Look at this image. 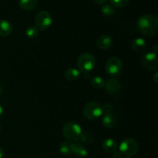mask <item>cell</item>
I'll return each instance as SVG.
<instances>
[{
	"label": "cell",
	"instance_id": "27",
	"mask_svg": "<svg viewBox=\"0 0 158 158\" xmlns=\"http://www.w3.org/2000/svg\"><path fill=\"white\" fill-rule=\"evenodd\" d=\"M93 1H94L95 3H97V4L103 5V4H104L105 2H107V0H93Z\"/></svg>",
	"mask_w": 158,
	"mask_h": 158
},
{
	"label": "cell",
	"instance_id": "26",
	"mask_svg": "<svg viewBox=\"0 0 158 158\" xmlns=\"http://www.w3.org/2000/svg\"><path fill=\"white\" fill-rule=\"evenodd\" d=\"M152 78H153V80H154V81L156 83H157V82H158L157 81V80H158V72L157 71H156V72L153 74Z\"/></svg>",
	"mask_w": 158,
	"mask_h": 158
},
{
	"label": "cell",
	"instance_id": "19",
	"mask_svg": "<svg viewBox=\"0 0 158 158\" xmlns=\"http://www.w3.org/2000/svg\"><path fill=\"white\" fill-rule=\"evenodd\" d=\"M74 154L79 158H85L88 155V151L83 145L75 144V151Z\"/></svg>",
	"mask_w": 158,
	"mask_h": 158
},
{
	"label": "cell",
	"instance_id": "32",
	"mask_svg": "<svg viewBox=\"0 0 158 158\" xmlns=\"http://www.w3.org/2000/svg\"><path fill=\"white\" fill-rule=\"evenodd\" d=\"M122 158H131V157H122Z\"/></svg>",
	"mask_w": 158,
	"mask_h": 158
},
{
	"label": "cell",
	"instance_id": "15",
	"mask_svg": "<svg viewBox=\"0 0 158 158\" xmlns=\"http://www.w3.org/2000/svg\"><path fill=\"white\" fill-rule=\"evenodd\" d=\"M80 77V72L76 68H69L64 73V77L68 81H76Z\"/></svg>",
	"mask_w": 158,
	"mask_h": 158
},
{
	"label": "cell",
	"instance_id": "22",
	"mask_svg": "<svg viewBox=\"0 0 158 158\" xmlns=\"http://www.w3.org/2000/svg\"><path fill=\"white\" fill-rule=\"evenodd\" d=\"M80 140H81L82 142H83V143L89 144V143H93V141H94V136L92 135L91 133L88 132V131H85V132H83Z\"/></svg>",
	"mask_w": 158,
	"mask_h": 158
},
{
	"label": "cell",
	"instance_id": "17",
	"mask_svg": "<svg viewBox=\"0 0 158 158\" xmlns=\"http://www.w3.org/2000/svg\"><path fill=\"white\" fill-rule=\"evenodd\" d=\"M102 122L103 124L104 125L105 127L109 128V129H112L116 126L117 123V119L114 117L113 114H104L102 119Z\"/></svg>",
	"mask_w": 158,
	"mask_h": 158
},
{
	"label": "cell",
	"instance_id": "4",
	"mask_svg": "<svg viewBox=\"0 0 158 158\" xmlns=\"http://www.w3.org/2000/svg\"><path fill=\"white\" fill-rule=\"evenodd\" d=\"M102 114V106L97 102H89L83 107V115L89 120H94L100 118Z\"/></svg>",
	"mask_w": 158,
	"mask_h": 158
},
{
	"label": "cell",
	"instance_id": "18",
	"mask_svg": "<svg viewBox=\"0 0 158 158\" xmlns=\"http://www.w3.org/2000/svg\"><path fill=\"white\" fill-rule=\"evenodd\" d=\"M90 83L93 87L95 89H101L105 86L104 80L100 76H96L93 77L90 80Z\"/></svg>",
	"mask_w": 158,
	"mask_h": 158
},
{
	"label": "cell",
	"instance_id": "29",
	"mask_svg": "<svg viewBox=\"0 0 158 158\" xmlns=\"http://www.w3.org/2000/svg\"><path fill=\"white\" fill-rule=\"evenodd\" d=\"M4 151H3V149L2 148H0V158H3L4 157Z\"/></svg>",
	"mask_w": 158,
	"mask_h": 158
},
{
	"label": "cell",
	"instance_id": "21",
	"mask_svg": "<svg viewBox=\"0 0 158 158\" xmlns=\"http://www.w3.org/2000/svg\"><path fill=\"white\" fill-rule=\"evenodd\" d=\"M26 35L29 39H34L39 35V29L35 26H31L26 28Z\"/></svg>",
	"mask_w": 158,
	"mask_h": 158
},
{
	"label": "cell",
	"instance_id": "30",
	"mask_svg": "<svg viewBox=\"0 0 158 158\" xmlns=\"http://www.w3.org/2000/svg\"><path fill=\"white\" fill-rule=\"evenodd\" d=\"M2 114H3V107L0 105V117H2Z\"/></svg>",
	"mask_w": 158,
	"mask_h": 158
},
{
	"label": "cell",
	"instance_id": "24",
	"mask_svg": "<svg viewBox=\"0 0 158 158\" xmlns=\"http://www.w3.org/2000/svg\"><path fill=\"white\" fill-rule=\"evenodd\" d=\"M113 110H114V106L111 103H106L102 106V110H103V114H111Z\"/></svg>",
	"mask_w": 158,
	"mask_h": 158
},
{
	"label": "cell",
	"instance_id": "6",
	"mask_svg": "<svg viewBox=\"0 0 158 158\" xmlns=\"http://www.w3.org/2000/svg\"><path fill=\"white\" fill-rule=\"evenodd\" d=\"M119 151L127 157L136 155L139 151L138 143L132 138H126L120 143Z\"/></svg>",
	"mask_w": 158,
	"mask_h": 158
},
{
	"label": "cell",
	"instance_id": "1",
	"mask_svg": "<svg viewBox=\"0 0 158 158\" xmlns=\"http://www.w3.org/2000/svg\"><path fill=\"white\" fill-rule=\"evenodd\" d=\"M139 32L147 37H154L158 32V19L154 14H145L137 19Z\"/></svg>",
	"mask_w": 158,
	"mask_h": 158
},
{
	"label": "cell",
	"instance_id": "31",
	"mask_svg": "<svg viewBox=\"0 0 158 158\" xmlns=\"http://www.w3.org/2000/svg\"><path fill=\"white\" fill-rule=\"evenodd\" d=\"M2 93V88L1 86H0V94H1Z\"/></svg>",
	"mask_w": 158,
	"mask_h": 158
},
{
	"label": "cell",
	"instance_id": "5",
	"mask_svg": "<svg viewBox=\"0 0 158 158\" xmlns=\"http://www.w3.org/2000/svg\"><path fill=\"white\" fill-rule=\"evenodd\" d=\"M105 69L108 75L113 77H117L121 74L123 70V63L118 57H111L106 62Z\"/></svg>",
	"mask_w": 158,
	"mask_h": 158
},
{
	"label": "cell",
	"instance_id": "14",
	"mask_svg": "<svg viewBox=\"0 0 158 158\" xmlns=\"http://www.w3.org/2000/svg\"><path fill=\"white\" fill-rule=\"evenodd\" d=\"M102 148L104 151L108 153L114 152L117 150V143L116 140L112 138H107L104 140L102 143Z\"/></svg>",
	"mask_w": 158,
	"mask_h": 158
},
{
	"label": "cell",
	"instance_id": "25",
	"mask_svg": "<svg viewBox=\"0 0 158 158\" xmlns=\"http://www.w3.org/2000/svg\"><path fill=\"white\" fill-rule=\"evenodd\" d=\"M112 158H122V153L120 151H114L112 155Z\"/></svg>",
	"mask_w": 158,
	"mask_h": 158
},
{
	"label": "cell",
	"instance_id": "13",
	"mask_svg": "<svg viewBox=\"0 0 158 158\" xmlns=\"http://www.w3.org/2000/svg\"><path fill=\"white\" fill-rule=\"evenodd\" d=\"M74 151H75V143L70 141L63 142L60 146V151L63 155H71L74 154Z\"/></svg>",
	"mask_w": 158,
	"mask_h": 158
},
{
	"label": "cell",
	"instance_id": "10",
	"mask_svg": "<svg viewBox=\"0 0 158 158\" xmlns=\"http://www.w3.org/2000/svg\"><path fill=\"white\" fill-rule=\"evenodd\" d=\"M97 46L99 49L106 50L113 46V39L109 35H102L97 39Z\"/></svg>",
	"mask_w": 158,
	"mask_h": 158
},
{
	"label": "cell",
	"instance_id": "2",
	"mask_svg": "<svg viewBox=\"0 0 158 158\" xmlns=\"http://www.w3.org/2000/svg\"><path fill=\"white\" fill-rule=\"evenodd\" d=\"M77 65L80 72L84 74L89 73L96 66L95 56L89 52H84L78 57Z\"/></svg>",
	"mask_w": 158,
	"mask_h": 158
},
{
	"label": "cell",
	"instance_id": "9",
	"mask_svg": "<svg viewBox=\"0 0 158 158\" xmlns=\"http://www.w3.org/2000/svg\"><path fill=\"white\" fill-rule=\"evenodd\" d=\"M104 86L106 87V90L112 95L118 94L121 90V84L120 81L115 78L109 79L106 83H105Z\"/></svg>",
	"mask_w": 158,
	"mask_h": 158
},
{
	"label": "cell",
	"instance_id": "16",
	"mask_svg": "<svg viewBox=\"0 0 158 158\" xmlns=\"http://www.w3.org/2000/svg\"><path fill=\"white\" fill-rule=\"evenodd\" d=\"M38 4V0H19V6L24 11H31L35 9Z\"/></svg>",
	"mask_w": 158,
	"mask_h": 158
},
{
	"label": "cell",
	"instance_id": "28",
	"mask_svg": "<svg viewBox=\"0 0 158 158\" xmlns=\"http://www.w3.org/2000/svg\"><path fill=\"white\" fill-rule=\"evenodd\" d=\"M157 49H158V45L155 44L154 46V47H153V50H152L153 53H154L155 55H157Z\"/></svg>",
	"mask_w": 158,
	"mask_h": 158
},
{
	"label": "cell",
	"instance_id": "8",
	"mask_svg": "<svg viewBox=\"0 0 158 158\" xmlns=\"http://www.w3.org/2000/svg\"><path fill=\"white\" fill-rule=\"evenodd\" d=\"M141 63L148 70H155L158 66L157 55H155L152 52L144 54L141 59Z\"/></svg>",
	"mask_w": 158,
	"mask_h": 158
},
{
	"label": "cell",
	"instance_id": "7",
	"mask_svg": "<svg viewBox=\"0 0 158 158\" xmlns=\"http://www.w3.org/2000/svg\"><path fill=\"white\" fill-rule=\"evenodd\" d=\"M52 23V15L47 11H40L35 17V27L39 30L44 31L49 29Z\"/></svg>",
	"mask_w": 158,
	"mask_h": 158
},
{
	"label": "cell",
	"instance_id": "23",
	"mask_svg": "<svg viewBox=\"0 0 158 158\" xmlns=\"http://www.w3.org/2000/svg\"><path fill=\"white\" fill-rule=\"evenodd\" d=\"M110 4L116 8H123L129 3L130 0H110Z\"/></svg>",
	"mask_w": 158,
	"mask_h": 158
},
{
	"label": "cell",
	"instance_id": "20",
	"mask_svg": "<svg viewBox=\"0 0 158 158\" xmlns=\"http://www.w3.org/2000/svg\"><path fill=\"white\" fill-rule=\"evenodd\" d=\"M101 12L106 17H111L114 14V6L111 4H104L102 6Z\"/></svg>",
	"mask_w": 158,
	"mask_h": 158
},
{
	"label": "cell",
	"instance_id": "3",
	"mask_svg": "<svg viewBox=\"0 0 158 158\" xmlns=\"http://www.w3.org/2000/svg\"><path fill=\"white\" fill-rule=\"evenodd\" d=\"M63 134L69 141L75 142L80 140L83 131L78 123L75 122H67L63 127Z\"/></svg>",
	"mask_w": 158,
	"mask_h": 158
},
{
	"label": "cell",
	"instance_id": "11",
	"mask_svg": "<svg viewBox=\"0 0 158 158\" xmlns=\"http://www.w3.org/2000/svg\"><path fill=\"white\" fill-rule=\"evenodd\" d=\"M12 30H13V27L11 23L5 19L0 20V36H9L12 32Z\"/></svg>",
	"mask_w": 158,
	"mask_h": 158
},
{
	"label": "cell",
	"instance_id": "33",
	"mask_svg": "<svg viewBox=\"0 0 158 158\" xmlns=\"http://www.w3.org/2000/svg\"><path fill=\"white\" fill-rule=\"evenodd\" d=\"M0 130H1V127H0Z\"/></svg>",
	"mask_w": 158,
	"mask_h": 158
},
{
	"label": "cell",
	"instance_id": "12",
	"mask_svg": "<svg viewBox=\"0 0 158 158\" xmlns=\"http://www.w3.org/2000/svg\"><path fill=\"white\" fill-rule=\"evenodd\" d=\"M133 50L138 53H141L146 51L147 49V43L142 38H137L132 42L131 44Z\"/></svg>",
	"mask_w": 158,
	"mask_h": 158
}]
</instances>
